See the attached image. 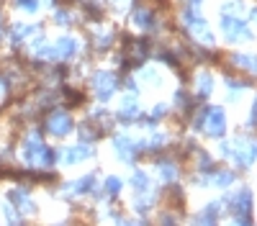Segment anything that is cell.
<instances>
[{
	"label": "cell",
	"instance_id": "cell-1",
	"mask_svg": "<svg viewBox=\"0 0 257 226\" xmlns=\"http://www.w3.org/2000/svg\"><path fill=\"white\" fill-rule=\"evenodd\" d=\"M252 205H254V198H252V190H247V188L231 195V211L242 221H252Z\"/></svg>",
	"mask_w": 257,
	"mask_h": 226
},
{
	"label": "cell",
	"instance_id": "cell-2",
	"mask_svg": "<svg viewBox=\"0 0 257 226\" xmlns=\"http://www.w3.org/2000/svg\"><path fill=\"white\" fill-rule=\"evenodd\" d=\"M203 116H206V134L208 136H221L226 131V116L219 106H213V108L208 106L203 111Z\"/></svg>",
	"mask_w": 257,
	"mask_h": 226
},
{
	"label": "cell",
	"instance_id": "cell-3",
	"mask_svg": "<svg viewBox=\"0 0 257 226\" xmlns=\"http://www.w3.org/2000/svg\"><path fill=\"white\" fill-rule=\"evenodd\" d=\"M47 126H49V131L54 136H64V134L72 131V118H70L67 111H54L49 116V121H47Z\"/></svg>",
	"mask_w": 257,
	"mask_h": 226
},
{
	"label": "cell",
	"instance_id": "cell-4",
	"mask_svg": "<svg viewBox=\"0 0 257 226\" xmlns=\"http://www.w3.org/2000/svg\"><path fill=\"white\" fill-rule=\"evenodd\" d=\"M95 90H98V98L100 100H108L113 95V90H116V77L108 75V72H100L95 77Z\"/></svg>",
	"mask_w": 257,
	"mask_h": 226
},
{
	"label": "cell",
	"instance_id": "cell-5",
	"mask_svg": "<svg viewBox=\"0 0 257 226\" xmlns=\"http://www.w3.org/2000/svg\"><path fill=\"white\" fill-rule=\"evenodd\" d=\"M224 31H226V39H237V36H249V31H247V26L242 24V21H237V18H226L224 21Z\"/></svg>",
	"mask_w": 257,
	"mask_h": 226
},
{
	"label": "cell",
	"instance_id": "cell-6",
	"mask_svg": "<svg viewBox=\"0 0 257 226\" xmlns=\"http://www.w3.org/2000/svg\"><path fill=\"white\" fill-rule=\"evenodd\" d=\"M77 52V44H75V39H62V41H57V47H54V57H59V59H67V57H72Z\"/></svg>",
	"mask_w": 257,
	"mask_h": 226
},
{
	"label": "cell",
	"instance_id": "cell-7",
	"mask_svg": "<svg viewBox=\"0 0 257 226\" xmlns=\"http://www.w3.org/2000/svg\"><path fill=\"white\" fill-rule=\"evenodd\" d=\"M116 152H118V157H121L123 162H128V159H134L137 147H134L132 139H116Z\"/></svg>",
	"mask_w": 257,
	"mask_h": 226
},
{
	"label": "cell",
	"instance_id": "cell-8",
	"mask_svg": "<svg viewBox=\"0 0 257 226\" xmlns=\"http://www.w3.org/2000/svg\"><path fill=\"white\" fill-rule=\"evenodd\" d=\"M90 154H93V149H90V147H82V144H80V147H72V149L67 152V157H64V159H67V162L72 164V162L85 159V157H90Z\"/></svg>",
	"mask_w": 257,
	"mask_h": 226
},
{
	"label": "cell",
	"instance_id": "cell-9",
	"mask_svg": "<svg viewBox=\"0 0 257 226\" xmlns=\"http://www.w3.org/2000/svg\"><path fill=\"white\" fill-rule=\"evenodd\" d=\"M139 116V108L134 100H123V108H121V118H137Z\"/></svg>",
	"mask_w": 257,
	"mask_h": 226
},
{
	"label": "cell",
	"instance_id": "cell-10",
	"mask_svg": "<svg viewBox=\"0 0 257 226\" xmlns=\"http://www.w3.org/2000/svg\"><path fill=\"white\" fill-rule=\"evenodd\" d=\"M198 82H201V88H198V93H201V95H208V93L213 90V77L201 75V77H198Z\"/></svg>",
	"mask_w": 257,
	"mask_h": 226
},
{
	"label": "cell",
	"instance_id": "cell-11",
	"mask_svg": "<svg viewBox=\"0 0 257 226\" xmlns=\"http://www.w3.org/2000/svg\"><path fill=\"white\" fill-rule=\"evenodd\" d=\"M105 190H108L111 195H116L121 190V180L118 177H108V180H105Z\"/></svg>",
	"mask_w": 257,
	"mask_h": 226
},
{
	"label": "cell",
	"instance_id": "cell-12",
	"mask_svg": "<svg viewBox=\"0 0 257 226\" xmlns=\"http://www.w3.org/2000/svg\"><path fill=\"white\" fill-rule=\"evenodd\" d=\"M18 6H21V8H26V11H31V13L39 8V6H36V0H18Z\"/></svg>",
	"mask_w": 257,
	"mask_h": 226
},
{
	"label": "cell",
	"instance_id": "cell-13",
	"mask_svg": "<svg viewBox=\"0 0 257 226\" xmlns=\"http://www.w3.org/2000/svg\"><path fill=\"white\" fill-rule=\"evenodd\" d=\"M162 226H178L175 216H170V213H165V216H162Z\"/></svg>",
	"mask_w": 257,
	"mask_h": 226
},
{
	"label": "cell",
	"instance_id": "cell-14",
	"mask_svg": "<svg viewBox=\"0 0 257 226\" xmlns=\"http://www.w3.org/2000/svg\"><path fill=\"white\" fill-rule=\"evenodd\" d=\"M249 126H254V129H257V103L252 106V113H249Z\"/></svg>",
	"mask_w": 257,
	"mask_h": 226
},
{
	"label": "cell",
	"instance_id": "cell-15",
	"mask_svg": "<svg viewBox=\"0 0 257 226\" xmlns=\"http://www.w3.org/2000/svg\"><path fill=\"white\" fill-rule=\"evenodd\" d=\"M229 226H252V221H242V218H234Z\"/></svg>",
	"mask_w": 257,
	"mask_h": 226
}]
</instances>
